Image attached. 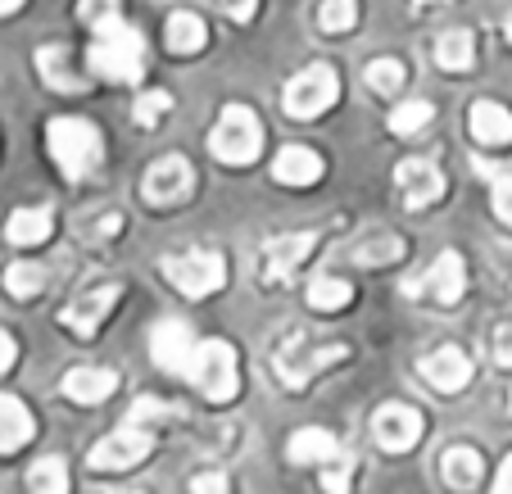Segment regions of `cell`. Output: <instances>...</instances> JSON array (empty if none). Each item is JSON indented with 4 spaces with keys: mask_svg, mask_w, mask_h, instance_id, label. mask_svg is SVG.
I'll return each mask as SVG.
<instances>
[{
    "mask_svg": "<svg viewBox=\"0 0 512 494\" xmlns=\"http://www.w3.org/2000/svg\"><path fill=\"white\" fill-rule=\"evenodd\" d=\"M150 449H155V436H150V427H118L114 436L96 440L87 454V463L96 467V472H127V467L145 463L150 458Z\"/></svg>",
    "mask_w": 512,
    "mask_h": 494,
    "instance_id": "ba28073f",
    "label": "cell"
},
{
    "mask_svg": "<svg viewBox=\"0 0 512 494\" xmlns=\"http://www.w3.org/2000/svg\"><path fill=\"white\" fill-rule=\"evenodd\" d=\"M32 431H37V422H32L28 404L14 395H0V454L23 449L32 440Z\"/></svg>",
    "mask_w": 512,
    "mask_h": 494,
    "instance_id": "d6986e66",
    "label": "cell"
},
{
    "mask_svg": "<svg viewBox=\"0 0 512 494\" xmlns=\"http://www.w3.org/2000/svg\"><path fill=\"white\" fill-rule=\"evenodd\" d=\"M168 109H173V96H168V91H145V96L136 100L132 114L141 127H159V118H164Z\"/></svg>",
    "mask_w": 512,
    "mask_h": 494,
    "instance_id": "d6a6232c",
    "label": "cell"
},
{
    "mask_svg": "<svg viewBox=\"0 0 512 494\" xmlns=\"http://www.w3.org/2000/svg\"><path fill=\"white\" fill-rule=\"evenodd\" d=\"M19 5H23V0H0V14H14Z\"/></svg>",
    "mask_w": 512,
    "mask_h": 494,
    "instance_id": "7bdbcfd3",
    "label": "cell"
},
{
    "mask_svg": "<svg viewBox=\"0 0 512 494\" xmlns=\"http://www.w3.org/2000/svg\"><path fill=\"white\" fill-rule=\"evenodd\" d=\"M413 5H422V10H431V5H449V0H413Z\"/></svg>",
    "mask_w": 512,
    "mask_h": 494,
    "instance_id": "ee69618b",
    "label": "cell"
},
{
    "mask_svg": "<svg viewBox=\"0 0 512 494\" xmlns=\"http://www.w3.org/2000/svg\"><path fill=\"white\" fill-rule=\"evenodd\" d=\"M467 132L481 141V146H508L512 141V109L494 105V100H476L467 109Z\"/></svg>",
    "mask_w": 512,
    "mask_h": 494,
    "instance_id": "2e32d148",
    "label": "cell"
},
{
    "mask_svg": "<svg viewBox=\"0 0 512 494\" xmlns=\"http://www.w3.org/2000/svg\"><path fill=\"white\" fill-rule=\"evenodd\" d=\"M340 100V78L331 64H309L304 73L286 82V96H281V109L290 118H318L327 114L331 105Z\"/></svg>",
    "mask_w": 512,
    "mask_h": 494,
    "instance_id": "5b68a950",
    "label": "cell"
},
{
    "mask_svg": "<svg viewBox=\"0 0 512 494\" xmlns=\"http://www.w3.org/2000/svg\"><path fill=\"white\" fill-rule=\"evenodd\" d=\"M41 286H46V268H41V263H10V268H5V291H10L14 300H32Z\"/></svg>",
    "mask_w": 512,
    "mask_h": 494,
    "instance_id": "f1b7e54d",
    "label": "cell"
},
{
    "mask_svg": "<svg viewBox=\"0 0 512 494\" xmlns=\"http://www.w3.org/2000/svg\"><path fill=\"white\" fill-rule=\"evenodd\" d=\"M50 227H55L50 209H14L5 236H10L14 245H41V241H50Z\"/></svg>",
    "mask_w": 512,
    "mask_h": 494,
    "instance_id": "d4e9b609",
    "label": "cell"
},
{
    "mask_svg": "<svg viewBox=\"0 0 512 494\" xmlns=\"http://www.w3.org/2000/svg\"><path fill=\"white\" fill-rule=\"evenodd\" d=\"M413 300H426V304H440V309H454L467 291V268H463V254L458 250H445L422 277H413L404 286Z\"/></svg>",
    "mask_w": 512,
    "mask_h": 494,
    "instance_id": "52a82bcc",
    "label": "cell"
},
{
    "mask_svg": "<svg viewBox=\"0 0 512 494\" xmlns=\"http://www.w3.org/2000/svg\"><path fill=\"white\" fill-rule=\"evenodd\" d=\"M404 64L399 59H372L368 64V82H372V91H381V96H395L399 87H404Z\"/></svg>",
    "mask_w": 512,
    "mask_h": 494,
    "instance_id": "1f68e13d",
    "label": "cell"
},
{
    "mask_svg": "<svg viewBox=\"0 0 512 494\" xmlns=\"http://www.w3.org/2000/svg\"><path fill=\"white\" fill-rule=\"evenodd\" d=\"M349 300H354V286H349L345 277H313L309 281V304L318 313H340V309H349Z\"/></svg>",
    "mask_w": 512,
    "mask_h": 494,
    "instance_id": "4316f807",
    "label": "cell"
},
{
    "mask_svg": "<svg viewBox=\"0 0 512 494\" xmlns=\"http://www.w3.org/2000/svg\"><path fill=\"white\" fill-rule=\"evenodd\" d=\"M223 5L232 10V19H236V23H245V19L254 14V5H259V0H223Z\"/></svg>",
    "mask_w": 512,
    "mask_h": 494,
    "instance_id": "60d3db41",
    "label": "cell"
},
{
    "mask_svg": "<svg viewBox=\"0 0 512 494\" xmlns=\"http://www.w3.org/2000/svg\"><path fill=\"white\" fill-rule=\"evenodd\" d=\"M118 286H96V291H87L82 295V300H73L68 304L64 313H59V322H64L68 331H73V336L78 340H91L100 331V322L109 318V313H114V304H118Z\"/></svg>",
    "mask_w": 512,
    "mask_h": 494,
    "instance_id": "5bb4252c",
    "label": "cell"
},
{
    "mask_svg": "<svg viewBox=\"0 0 512 494\" xmlns=\"http://www.w3.org/2000/svg\"><path fill=\"white\" fill-rule=\"evenodd\" d=\"M395 186L408 209H426V204H435L445 195V173H440L431 159H404V164L395 168Z\"/></svg>",
    "mask_w": 512,
    "mask_h": 494,
    "instance_id": "4fadbf2b",
    "label": "cell"
},
{
    "mask_svg": "<svg viewBox=\"0 0 512 494\" xmlns=\"http://www.w3.org/2000/svg\"><path fill=\"white\" fill-rule=\"evenodd\" d=\"M91 68L109 82H141L145 73V37L141 28L123 19H109L96 28V46H91Z\"/></svg>",
    "mask_w": 512,
    "mask_h": 494,
    "instance_id": "7a4b0ae2",
    "label": "cell"
},
{
    "mask_svg": "<svg viewBox=\"0 0 512 494\" xmlns=\"http://www.w3.org/2000/svg\"><path fill=\"white\" fill-rule=\"evenodd\" d=\"M417 372L426 377V386L440 390V395H458V390L472 386V359H467L458 345H445L435 349V354H426L422 363H417Z\"/></svg>",
    "mask_w": 512,
    "mask_h": 494,
    "instance_id": "8fae6325",
    "label": "cell"
},
{
    "mask_svg": "<svg viewBox=\"0 0 512 494\" xmlns=\"http://www.w3.org/2000/svg\"><path fill=\"white\" fill-rule=\"evenodd\" d=\"M354 23H358L354 0H322V10H318V28L322 32H349Z\"/></svg>",
    "mask_w": 512,
    "mask_h": 494,
    "instance_id": "4dcf8cb0",
    "label": "cell"
},
{
    "mask_svg": "<svg viewBox=\"0 0 512 494\" xmlns=\"http://www.w3.org/2000/svg\"><path fill=\"white\" fill-rule=\"evenodd\" d=\"M114 494H141V490H114Z\"/></svg>",
    "mask_w": 512,
    "mask_h": 494,
    "instance_id": "f6af8a7d",
    "label": "cell"
},
{
    "mask_svg": "<svg viewBox=\"0 0 512 494\" xmlns=\"http://www.w3.org/2000/svg\"><path fill=\"white\" fill-rule=\"evenodd\" d=\"M195 349H200V340H195V331L186 327L182 318H164V322H155V331H150V359H155L164 372H173V377H186V372H191Z\"/></svg>",
    "mask_w": 512,
    "mask_h": 494,
    "instance_id": "9c48e42d",
    "label": "cell"
},
{
    "mask_svg": "<svg viewBox=\"0 0 512 494\" xmlns=\"http://www.w3.org/2000/svg\"><path fill=\"white\" fill-rule=\"evenodd\" d=\"M503 32H508V41H512V19H508V28H503Z\"/></svg>",
    "mask_w": 512,
    "mask_h": 494,
    "instance_id": "bcb514c9",
    "label": "cell"
},
{
    "mask_svg": "<svg viewBox=\"0 0 512 494\" xmlns=\"http://www.w3.org/2000/svg\"><path fill=\"white\" fill-rule=\"evenodd\" d=\"M195 390H200L209 404H232L236 390H241V372H236V349L227 340H200L191 359V372H186Z\"/></svg>",
    "mask_w": 512,
    "mask_h": 494,
    "instance_id": "3957f363",
    "label": "cell"
},
{
    "mask_svg": "<svg viewBox=\"0 0 512 494\" xmlns=\"http://www.w3.org/2000/svg\"><path fill=\"white\" fill-rule=\"evenodd\" d=\"M349 472H354L349 454H345V458H336L331 467H322V490H327V494H349Z\"/></svg>",
    "mask_w": 512,
    "mask_h": 494,
    "instance_id": "e575fe53",
    "label": "cell"
},
{
    "mask_svg": "<svg viewBox=\"0 0 512 494\" xmlns=\"http://www.w3.org/2000/svg\"><path fill=\"white\" fill-rule=\"evenodd\" d=\"M313 245H318L313 232H295V236L268 241V250H263V272H268V281H290L300 272V263L313 254Z\"/></svg>",
    "mask_w": 512,
    "mask_h": 494,
    "instance_id": "9a60e30c",
    "label": "cell"
},
{
    "mask_svg": "<svg viewBox=\"0 0 512 494\" xmlns=\"http://www.w3.org/2000/svg\"><path fill=\"white\" fill-rule=\"evenodd\" d=\"M435 64L449 68V73H463L476 64V37L467 28H449L445 37L435 41Z\"/></svg>",
    "mask_w": 512,
    "mask_h": 494,
    "instance_id": "7402d4cb",
    "label": "cell"
},
{
    "mask_svg": "<svg viewBox=\"0 0 512 494\" xmlns=\"http://www.w3.org/2000/svg\"><path fill=\"white\" fill-rule=\"evenodd\" d=\"M354 259L368 263V268H386V263L404 259V241L390 236V232H372V236H363V241L354 245Z\"/></svg>",
    "mask_w": 512,
    "mask_h": 494,
    "instance_id": "484cf974",
    "label": "cell"
},
{
    "mask_svg": "<svg viewBox=\"0 0 512 494\" xmlns=\"http://www.w3.org/2000/svg\"><path fill=\"white\" fill-rule=\"evenodd\" d=\"M118 390V377L109 368H73L64 377V395L73 399V404H100V399H109Z\"/></svg>",
    "mask_w": 512,
    "mask_h": 494,
    "instance_id": "ffe728a7",
    "label": "cell"
},
{
    "mask_svg": "<svg viewBox=\"0 0 512 494\" xmlns=\"http://www.w3.org/2000/svg\"><path fill=\"white\" fill-rule=\"evenodd\" d=\"M494 494H512V458L503 463V472H499V485H494Z\"/></svg>",
    "mask_w": 512,
    "mask_h": 494,
    "instance_id": "b9f144b4",
    "label": "cell"
},
{
    "mask_svg": "<svg viewBox=\"0 0 512 494\" xmlns=\"http://www.w3.org/2000/svg\"><path fill=\"white\" fill-rule=\"evenodd\" d=\"M14 359H19V345H14V336L5 327H0V377L14 368Z\"/></svg>",
    "mask_w": 512,
    "mask_h": 494,
    "instance_id": "ab89813d",
    "label": "cell"
},
{
    "mask_svg": "<svg viewBox=\"0 0 512 494\" xmlns=\"http://www.w3.org/2000/svg\"><path fill=\"white\" fill-rule=\"evenodd\" d=\"M422 431H426V422L413 404H386L372 417V436H377V445L390 449V454H408V449L422 440Z\"/></svg>",
    "mask_w": 512,
    "mask_h": 494,
    "instance_id": "30bf717a",
    "label": "cell"
},
{
    "mask_svg": "<svg viewBox=\"0 0 512 494\" xmlns=\"http://www.w3.org/2000/svg\"><path fill=\"white\" fill-rule=\"evenodd\" d=\"M164 277L173 281L182 295L204 300V295L227 286V259L218 250H191V254H182V259L173 254V259H164Z\"/></svg>",
    "mask_w": 512,
    "mask_h": 494,
    "instance_id": "8992f818",
    "label": "cell"
},
{
    "mask_svg": "<svg viewBox=\"0 0 512 494\" xmlns=\"http://www.w3.org/2000/svg\"><path fill=\"white\" fill-rule=\"evenodd\" d=\"M191 494H232V490H227V476L223 472H200L191 481Z\"/></svg>",
    "mask_w": 512,
    "mask_h": 494,
    "instance_id": "74e56055",
    "label": "cell"
},
{
    "mask_svg": "<svg viewBox=\"0 0 512 494\" xmlns=\"http://www.w3.org/2000/svg\"><path fill=\"white\" fill-rule=\"evenodd\" d=\"M191 186H195V168L186 164L182 155H168V159H159V164L145 173L141 191H145V200L150 204H177V200L191 195Z\"/></svg>",
    "mask_w": 512,
    "mask_h": 494,
    "instance_id": "7c38bea8",
    "label": "cell"
},
{
    "mask_svg": "<svg viewBox=\"0 0 512 494\" xmlns=\"http://www.w3.org/2000/svg\"><path fill=\"white\" fill-rule=\"evenodd\" d=\"M37 73L50 82L55 91H87V82L78 78V68H73V59H68L64 46H41L37 50Z\"/></svg>",
    "mask_w": 512,
    "mask_h": 494,
    "instance_id": "44dd1931",
    "label": "cell"
},
{
    "mask_svg": "<svg viewBox=\"0 0 512 494\" xmlns=\"http://www.w3.org/2000/svg\"><path fill=\"white\" fill-rule=\"evenodd\" d=\"M435 118V109H431V100H404V105L390 114V132L395 136H417L426 123Z\"/></svg>",
    "mask_w": 512,
    "mask_h": 494,
    "instance_id": "f546056e",
    "label": "cell"
},
{
    "mask_svg": "<svg viewBox=\"0 0 512 494\" xmlns=\"http://www.w3.org/2000/svg\"><path fill=\"white\" fill-rule=\"evenodd\" d=\"M490 204H494V218H499L503 227H512V177H494Z\"/></svg>",
    "mask_w": 512,
    "mask_h": 494,
    "instance_id": "d590c367",
    "label": "cell"
},
{
    "mask_svg": "<svg viewBox=\"0 0 512 494\" xmlns=\"http://www.w3.org/2000/svg\"><path fill=\"white\" fill-rule=\"evenodd\" d=\"M209 150H213V159H223V164H232V168L250 164V159L263 150L259 114L245 105H227L223 118H218V127L209 132Z\"/></svg>",
    "mask_w": 512,
    "mask_h": 494,
    "instance_id": "277c9868",
    "label": "cell"
},
{
    "mask_svg": "<svg viewBox=\"0 0 512 494\" xmlns=\"http://www.w3.org/2000/svg\"><path fill=\"white\" fill-rule=\"evenodd\" d=\"M78 14L91 28H105L109 19H118V0H78Z\"/></svg>",
    "mask_w": 512,
    "mask_h": 494,
    "instance_id": "836d02e7",
    "label": "cell"
},
{
    "mask_svg": "<svg viewBox=\"0 0 512 494\" xmlns=\"http://www.w3.org/2000/svg\"><path fill=\"white\" fill-rule=\"evenodd\" d=\"M159 417H168V404H159V399H136L132 413H127V427H145V422H159Z\"/></svg>",
    "mask_w": 512,
    "mask_h": 494,
    "instance_id": "8d00e7d4",
    "label": "cell"
},
{
    "mask_svg": "<svg viewBox=\"0 0 512 494\" xmlns=\"http://www.w3.org/2000/svg\"><path fill=\"white\" fill-rule=\"evenodd\" d=\"M286 458H290V463H322V467H331L336 458H345V449H340V440L331 436L327 427H304V431H295V436H290Z\"/></svg>",
    "mask_w": 512,
    "mask_h": 494,
    "instance_id": "e0dca14e",
    "label": "cell"
},
{
    "mask_svg": "<svg viewBox=\"0 0 512 494\" xmlns=\"http://www.w3.org/2000/svg\"><path fill=\"white\" fill-rule=\"evenodd\" d=\"M164 41H168V50H173V55H200L204 41H209V28H204L195 14L182 10V14H173V19H168Z\"/></svg>",
    "mask_w": 512,
    "mask_h": 494,
    "instance_id": "603a6c76",
    "label": "cell"
},
{
    "mask_svg": "<svg viewBox=\"0 0 512 494\" xmlns=\"http://www.w3.org/2000/svg\"><path fill=\"white\" fill-rule=\"evenodd\" d=\"M272 177H277L281 186H313L322 177V155L309 146H286L272 159Z\"/></svg>",
    "mask_w": 512,
    "mask_h": 494,
    "instance_id": "ac0fdd59",
    "label": "cell"
},
{
    "mask_svg": "<svg viewBox=\"0 0 512 494\" xmlns=\"http://www.w3.org/2000/svg\"><path fill=\"white\" fill-rule=\"evenodd\" d=\"M28 490L32 494H68V463L64 458H41V463H32Z\"/></svg>",
    "mask_w": 512,
    "mask_h": 494,
    "instance_id": "83f0119b",
    "label": "cell"
},
{
    "mask_svg": "<svg viewBox=\"0 0 512 494\" xmlns=\"http://www.w3.org/2000/svg\"><path fill=\"white\" fill-rule=\"evenodd\" d=\"M494 359H499L503 368H512V327L494 331Z\"/></svg>",
    "mask_w": 512,
    "mask_h": 494,
    "instance_id": "f35d334b",
    "label": "cell"
},
{
    "mask_svg": "<svg viewBox=\"0 0 512 494\" xmlns=\"http://www.w3.org/2000/svg\"><path fill=\"white\" fill-rule=\"evenodd\" d=\"M440 472H445V481L454 485V490H476V485H481V476H485V463H481V454H476V449L458 445V449H449V454H445Z\"/></svg>",
    "mask_w": 512,
    "mask_h": 494,
    "instance_id": "cb8c5ba5",
    "label": "cell"
},
{
    "mask_svg": "<svg viewBox=\"0 0 512 494\" xmlns=\"http://www.w3.org/2000/svg\"><path fill=\"white\" fill-rule=\"evenodd\" d=\"M46 146L68 182L91 177L100 168V159H105V136H100L96 123H87V118H50Z\"/></svg>",
    "mask_w": 512,
    "mask_h": 494,
    "instance_id": "6da1fadb",
    "label": "cell"
}]
</instances>
